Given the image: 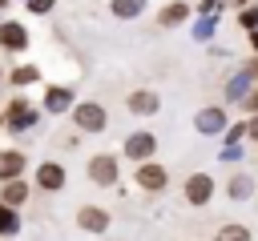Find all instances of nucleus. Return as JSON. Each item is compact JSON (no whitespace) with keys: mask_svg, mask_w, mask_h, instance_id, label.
<instances>
[{"mask_svg":"<svg viewBox=\"0 0 258 241\" xmlns=\"http://www.w3.org/2000/svg\"><path fill=\"white\" fill-rule=\"evenodd\" d=\"M73 125L81 129V133H101L105 125H109V112H105V104H97V100H73Z\"/></svg>","mask_w":258,"mask_h":241,"instance_id":"1","label":"nucleus"},{"mask_svg":"<svg viewBox=\"0 0 258 241\" xmlns=\"http://www.w3.org/2000/svg\"><path fill=\"white\" fill-rule=\"evenodd\" d=\"M133 181H137L145 193H161V189L169 185V169L157 165V161H141V165L133 169Z\"/></svg>","mask_w":258,"mask_h":241,"instance_id":"2","label":"nucleus"},{"mask_svg":"<svg viewBox=\"0 0 258 241\" xmlns=\"http://www.w3.org/2000/svg\"><path fill=\"white\" fill-rule=\"evenodd\" d=\"M32 125H36V108H32L24 96L8 100V108H4V129H12V133H24V129H32Z\"/></svg>","mask_w":258,"mask_h":241,"instance_id":"3","label":"nucleus"},{"mask_svg":"<svg viewBox=\"0 0 258 241\" xmlns=\"http://www.w3.org/2000/svg\"><path fill=\"white\" fill-rule=\"evenodd\" d=\"M181 193H185V201H189L194 209H202V205H210V197H214V177H210V173H189L185 185H181Z\"/></svg>","mask_w":258,"mask_h":241,"instance_id":"4","label":"nucleus"},{"mask_svg":"<svg viewBox=\"0 0 258 241\" xmlns=\"http://www.w3.org/2000/svg\"><path fill=\"white\" fill-rule=\"evenodd\" d=\"M89 181L101 185V189L117 185V157H113V153H97V157H89Z\"/></svg>","mask_w":258,"mask_h":241,"instance_id":"5","label":"nucleus"},{"mask_svg":"<svg viewBox=\"0 0 258 241\" xmlns=\"http://www.w3.org/2000/svg\"><path fill=\"white\" fill-rule=\"evenodd\" d=\"M64 181H69V173H64L60 161H40V165H36V189H40V193H60Z\"/></svg>","mask_w":258,"mask_h":241,"instance_id":"6","label":"nucleus"},{"mask_svg":"<svg viewBox=\"0 0 258 241\" xmlns=\"http://www.w3.org/2000/svg\"><path fill=\"white\" fill-rule=\"evenodd\" d=\"M28 48V28L20 20H0V52H24Z\"/></svg>","mask_w":258,"mask_h":241,"instance_id":"7","label":"nucleus"},{"mask_svg":"<svg viewBox=\"0 0 258 241\" xmlns=\"http://www.w3.org/2000/svg\"><path fill=\"white\" fill-rule=\"evenodd\" d=\"M153 149H157V137H153L149 129H141V133H129V137H125V157H129V161H149V157H153Z\"/></svg>","mask_w":258,"mask_h":241,"instance_id":"8","label":"nucleus"},{"mask_svg":"<svg viewBox=\"0 0 258 241\" xmlns=\"http://www.w3.org/2000/svg\"><path fill=\"white\" fill-rule=\"evenodd\" d=\"M77 229L81 233H105L109 229V213L97 209V205H81L77 209Z\"/></svg>","mask_w":258,"mask_h":241,"instance_id":"9","label":"nucleus"},{"mask_svg":"<svg viewBox=\"0 0 258 241\" xmlns=\"http://www.w3.org/2000/svg\"><path fill=\"white\" fill-rule=\"evenodd\" d=\"M125 108H129L133 116H153V112L161 108V96H157V92H149V88H137V92H129Z\"/></svg>","mask_w":258,"mask_h":241,"instance_id":"10","label":"nucleus"},{"mask_svg":"<svg viewBox=\"0 0 258 241\" xmlns=\"http://www.w3.org/2000/svg\"><path fill=\"white\" fill-rule=\"evenodd\" d=\"M194 125H198V133H206V137H214V133H226V108L210 104V108H202V112L194 116Z\"/></svg>","mask_w":258,"mask_h":241,"instance_id":"11","label":"nucleus"},{"mask_svg":"<svg viewBox=\"0 0 258 241\" xmlns=\"http://www.w3.org/2000/svg\"><path fill=\"white\" fill-rule=\"evenodd\" d=\"M28 169V157L20 149H0V181H16Z\"/></svg>","mask_w":258,"mask_h":241,"instance_id":"12","label":"nucleus"},{"mask_svg":"<svg viewBox=\"0 0 258 241\" xmlns=\"http://www.w3.org/2000/svg\"><path fill=\"white\" fill-rule=\"evenodd\" d=\"M189 12H194V8H189L185 0H169V4L157 12V28H177V24L189 20Z\"/></svg>","mask_w":258,"mask_h":241,"instance_id":"13","label":"nucleus"},{"mask_svg":"<svg viewBox=\"0 0 258 241\" xmlns=\"http://www.w3.org/2000/svg\"><path fill=\"white\" fill-rule=\"evenodd\" d=\"M44 108H48V112H64V108H73V88H64V84H48V88H44Z\"/></svg>","mask_w":258,"mask_h":241,"instance_id":"14","label":"nucleus"},{"mask_svg":"<svg viewBox=\"0 0 258 241\" xmlns=\"http://www.w3.org/2000/svg\"><path fill=\"white\" fill-rule=\"evenodd\" d=\"M28 201V181H4V189H0V205H8V209H20Z\"/></svg>","mask_w":258,"mask_h":241,"instance_id":"15","label":"nucleus"},{"mask_svg":"<svg viewBox=\"0 0 258 241\" xmlns=\"http://www.w3.org/2000/svg\"><path fill=\"white\" fill-rule=\"evenodd\" d=\"M254 193V181H250V173H234L230 181H226V197L230 201H246Z\"/></svg>","mask_w":258,"mask_h":241,"instance_id":"16","label":"nucleus"},{"mask_svg":"<svg viewBox=\"0 0 258 241\" xmlns=\"http://www.w3.org/2000/svg\"><path fill=\"white\" fill-rule=\"evenodd\" d=\"M214 241H254V237H250V229L242 221H222L218 233H214Z\"/></svg>","mask_w":258,"mask_h":241,"instance_id":"17","label":"nucleus"},{"mask_svg":"<svg viewBox=\"0 0 258 241\" xmlns=\"http://www.w3.org/2000/svg\"><path fill=\"white\" fill-rule=\"evenodd\" d=\"M109 8H113L117 20H137V16L145 12V0H113Z\"/></svg>","mask_w":258,"mask_h":241,"instance_id":"18","label":"nucleus"},{"mask_svg":"<svg viewBox=\"0 0 258 241\" xmlns=\"http://www.w3.org/2000/svg\"><path fill=\"white\" fill-rule=\"evenodd\" d=\"M8 80L24 88V84H32V80H40V68H36V64H16V68L8 72Z\"/></svg>","mask_w":258,"mask_h":241,"instance_id":"19","label":"nucleus"},{"mask_svg":"<svg viewBox=\"0 0 258 241\" xmlns=\"http://www.w3.org/2000/svg\"><path fill=\"white\" fill-rule=\"evenodd\" d=\"M16 233H20V217H16V209L0 205V237H16Z\"/></svg>","mask_w":258,"mask_h":241,"instance_id":"20","label":"nucleus"},{"mask_svg":"<svg viewBox=\"0 0 258 241\" xmlns=\"http://www.w3.org/2000/svg\"><path fill=\"white\" fill-rule=\"evenodd\" d=\"M238 24H242L246 32H254V28H258V4H250V8H242V12H238Z\"/></svg>","mask_w":258,"mask_h":241,"instance_id":"21","label":"nucleus"},{"mask_svg":"<svg viewBox=\"0 0 258 241\" xmlns=\"http://www.w3.org/2000/svg\"><path fill=\"white\" fill-rule=\"evenodd\" d=\"M52 8H56V0H28V12L32 16H48Z\"/></svg>","mask_w":258,"mask_h":241,"instance_id":"22","label":"nucleus"},{"mask_svg":"<svg viewBox=\"0 0 258 241\" xmlns=\"http://www.w3.org/2000/svg\"><path fill=\"white\" fill-rule=\"evenodd\" d=\"M242 112H250V116H258V88H250V92L242 96Z\"/></svg>","mask_w":258,"mask_h":241,"instance_id":"23","label":"nucleus"},{"mask_svg":"<svg viewBox=\"0 0 258 241\" xmlns=\"http://www.w3.org/2000/svg\"><path fill=\"white\" fill-rule=\"evenodd\" d=\"M210 32H214V20H202V24H198V36H202V40H206V36H210Z\"/></svg>","mask_w":258,"mask_h":241,"instance_id":"24","label":"nucleus"},{"mask_svg":"<svg viewBox=\"0 0 258 241\" xmlns=\"http://www.w3.org/2000/svg\"><path fill=\"white\" fill-rule=\"evenodd\" d=\"M202 12H218V0H202Z\"/></svg>","mask_w":258,"mask_h":241,"instance_id":"25","label":"nucleus"},{"mask_svg":"<svg viewBox=\"0 0 258 241\" xmlns=\"http://www.w3.org/2000/svg\"><path fill=\"white\" fill-rule=\"evenodd\" d=\"M246 133H250V137H254V141H258V116H254V120H250V125H246Z\"/></svg>","mask_w":258,"mask_h":241,"instance_id":"26","label":"nucleus"},{"mask_svg":"<svg viewBox=\"0 0 258 241\" xmlns=\"http://www.w3.org/2000/svg\"><path fill=\"white\" fill-rule=\"evenodd\" d=\"M250 48H254V52H258V28H254V32H250Z\"/></svg>","mask_w":258,"mask_h":241,"instance_id":"27","label":"nucleus"},{"mask_svg":"<svg viewBox=\"0 0 258 241\" xmlns=\"http://www.w3.org/2000/svg\"><path fill=\"white\" fill-rule=\"evenodd\" d=\"M4 8H8V0H0V12H4Z\"/></svg>","mask_w":258,"mask_h":241,"instance_id":"28","label":"nucleus"},{"mask_svg":"<svg viewBox=\"0 0 258 241\" xmlns=\"http://www.w3.org/2000/svg\"><path fill=\"white\" fill-rule=\"evenodd\" d=\"M0 129H4V112H0Z\"/></svg>","mask_w":258,"mask_h":241,"instance_id":"29","label":"nucleus"},{"mask_svg":"<svg viewBox=\"0 0 258 241\" xmlns=\"http://www.w3.org/2000/svg\"><path fill=\"white\" fill-rule=\"evenodd\" d=\"M0 80H4V68H0Z\"/></svg>","mask_w":258,"mask_h":241,"instance_id":"30","label":"nucleus"}]
</instances>
